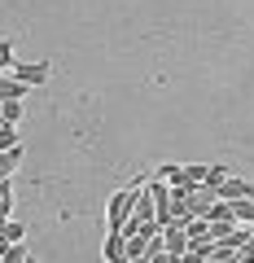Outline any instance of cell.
<instances>
[{"mask_svg": "<svg viewBox=\"0 0 254 263\" xmlns=\"http://www.w3.org/2000/svg\"><path fill=\"white\" fill-rule=\"evenodd\" d=\"M141 193H145V189L136 184V180H132L127 189H119V193H110V202H105V233H123V228L132 224Z\"/></svg>", "mask_w": 254, "mask_h": 263, "instance_id": "obj_1", "label": "cell"}, {"mask_svg": "<svg viewBox=\"0 0 254 263\" xmlns=\"http://www.w3.org/2000/svg\"><path fill=\"white\" fill-rule=\"evenodd\" d=\"M9 75L22 79V84H31V88H40L53 75V62H18V66H9Z\"/></svg>", "mask_w": 254, "mask_h": 263, "instance_id": "obj_2", "label": "cell"}, {"mask_svg": "<svg viewBox=\"0 0 254 263\" xmlns=\"http://www.w3.org/2000/svg\"><path fill=\"white\" fill-rule=\"evenodd\" d=\"M215 193H219V202H245V197H254V184H250L245 176H237V171H232L224 184H215Z\"/></svg>", "mask_w": 254, "mask_h": 263, "instance_id": "obj_3", "label": "cell"}, {"mask_svg": "<svg viewBox=\"0 0 254 263\" xmlns=\"http://www.w3.org/2000/svg\"><path fill=\"white\" fill-rule=\"evenodd\" d=\"M188 206H193V215H210V206L219 202V193H215V184H198V189H188Z\"/></svg>", "mask_w": 254, "mask_h": 263, "instance_id": "obj_4", "label": "cell"}, {"mask_svg": "<svg viewBox=\"0 0 254 263\" xmlns=\"http://www.w3.org/2000/svg\"><path fill=\"white\" fill-rule=\"evenodd\" d=\"M27 97H31V84L13 79L9 70H0V101H27Z\"/></svg>", "mask_w": 254, "mask_h": 263, "instance_id": "obj_5", "label": "cell"}, {"mask_svg": "<svg viewBox=\"0 0 254 263\" xmlns=\"http://www.w3.org/2000/svg\"><path fill=\"white\" fill-rule=\"evenodd\" d=\"M105 259L110 263H132V254H127V233H105Z\"/></svg>", "mask_w": 254, "mask_h": 263, "instance_id": "obj_6", "label": "cell"}, {"mask_svg": "<svg viewBox=\"0 0 254 263\" xmlns=\"http://www.w3.org/2000/svg\"><path fill=\"white\" fill-rule=\"evenodd\" d=\"M162 241H167V254H180V259H184V254H188V246H193V241H188V233H184L180 224L162 228Z\"/></svg>", "mask_w": 254, "mask_h": 263, "instance_id": "obj_7", "label": "cell"}, {"mask_svg": "<svg viewBox=\"0 0 254 263\" xmlns=\"http://www.w3.org/2000/svg\"><path fill=\"white\" fill-rule=\"evenodd\" d=\"M18 162H22V145H13V149H0V180H13Z\"/></svg>", "mask_w": 254, "mask_h": 263, "instance_id": "obj_8", "label": "cell"}, {"mask_svg": "<svg viewBox=\"0 0 254 263\" xmlns=\"http://www.w3.org/2000/svg\"><path fill=\"white\" fill-rule=\"evenodd\" d=\"M184 233H188V241H193V246H206V241H215V237H210V219H206V215H198L193 224L184 228Z\"/></svg>", "mask_w": 254, "mask_h": 263, "instance_id": "obj_9", "label": "cell"}, {"mask_svg": "<svg viewBox=\"0 0 254 263\" xmlns=\"http://www.w3.org/2000/svg\"><path fill=\"white\" fill-rule=\"evenodd\" d=\"M22 237H27V228L18 219H0V246H18Z\"/></svg>", "mask_w": 254, "mask_h": 263, "instance_id": "obj_10", "label": "cell"}, {"mask_svg": "<svg viewBox=\"0 0 254 263\" xmlns=\"http://www.w3.org/2000/svg\"><path fill=\"white\" fill-rule=\"evenodd\" d=\"M0 219H13V180H0Z\"/></svg>", "mask_w": 254, "mask_h": 263, "instance_id": "obj_11", "label": "cell"}, {"mask_svg": "<svg viewBox=\"0 0 254 263\" xmlns=\"http://www.w3.org/2000/svg\"><path fill=\"white\" fill-rule=\"evenodd\" d=\"M206 219H210V224H237V215H232V202H215Z\"/></svg>", "mask_w": 254, "mask_h": 263, "instance_id": "obj_12", "label": "cell"}, {"mask_svg": "<svg viewBox=\"0 0 254 263\" xmlns=\"http://www.w3.org/2000/svg\"><path fill=\"white\" fill-rule=\"evenodd\" d=\"M13 145H22L18 123H0V149H13Z\"/></svg>", "mask_w": 254, "mask_h": 263, "instance_id": "obj_13", "label": "cell"}, {"mask_svg": "<svg viewBox=\"0 0 254 263\" xmlns=\"http://www.w3.org/2000/svg\"><path fill=\"white\" fill-rule=\"evenodd\" d=\"M31 259V254H27V246H0V263H27Z\"/></svg>", "mask_w": 254, "mask_h": 263, "instance_id": "obj_14", "label": "cell"}, {"mask_svg": "<svg viewBox=\"0 0 254 263\" xmlns=\"http://www.w3.org/2000/svg\"><path fill=\"white\" fill-rule=\"evenodd\" d=\"M232 215H237V224H250V228H254V197H245V202H232Z\"/></svg>", "mask_w": 254, "mask_h": 263, "instance_id": "obj_15", "label": "cell"}, {"mask_svg": "<svg viewBox=\"0 0 254 263\" xmlns=\"http://www.w3.org/2000/svg\"><path fill=\"white\" fill-rule=\"evenodd\" d=\"M22 119V101H0V123H18Z\"/></svg>", "mask_w": 254, "mask_h": 263, "instance_id": "obj_16", "label": "cell"}, {"mask_svg": "<svg viewBox=\"0 0 254 263\" xmlns=\"http://www.w3.org/2000/svg\"><path fill=\"white\" fill-rule=\"evenodd\" d=\"M9 66H18V62H13V44H9V40H0V70H9Z\"/></svg>", "mask_w": 254, "mask_h": 263, "instance_id": "obj_17", "label": "cell"}, {"mask_svg": "<svg viewBox=\"0 0 254 263\" xmlns=\"http://www.w3.org/2000/svg\"><path fill=\"white\" fill-rule=\"evenodd\" d=\"M237 263H254V254H250V250H241V254H237Z\"/></svg>", "mask_w": 254, "mask_h": 263, "instance_id": "obj_18", "label": "cell"}, {"mask_svg": "<svg viewBox=\"0 0 254 263\" xmlns=\"http://www.w3.org/2000/svg\"><path fill=\"white\" fill-rule=\"evenodd\" d=\"M245 250H250V254H254V237H250V246H245Z\"/></svg>", "mask_w": 254, "mask_h": 263, "instance_id": "obj_19", "label": "cell"}, {"mask_svg": "<svg viewBox=\"0 0 254 263\" xmlns=\"http://www.w3.org/2000/svg\"><path fill=\"white\" fill-rule=\"evenodd\" d=\"M27 263H40V259H27Z\"/></svg>", "mask_w": 254, "mask_h": 263, "instance_id": "obj_20", "label": "cell"}]
</instances>
